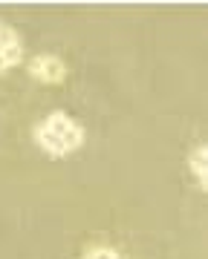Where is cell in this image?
I'll use <instances>...</instances> for the list:
<instances>
[{
    "mask_svg": "<svg viewBox=\"0 0 208 259\" xmlns=\"http://www.w3.org/2000/svg\"><path fill=\"white\" fill-rule=\"evenodd\" d=\"M29 75L41 83H61L66 78V64L58 55H38L29 61Z\"/></svg>",
    "mask_w": 208,
    "mask_h": 259,
    "instance_id": "obj_1",
    "label": "cell"
},
{
    "mask_svg": "<svg viewBox=\"0 0 208 259\" xmlns=\"http://www.w3.org/2000/svg\"><path fill=\"white\" fill-rule=\"evenodd\" d=\"M32 136H35V141H38V147L44 150V153H49L52 158H64V156H70L66 153V147H64V141L58 139V136H52L49 130H44L38 124V127L32 130Z\"/></svg>",
    "mask_w": 208,
    "mask_h": 259,
    "instance_id": "obj_2",
    "label": "cell"
},
{
    "mask_svg": "<svg viewBox=\"0 0 208 259\" xmlns=\"http://www.w3.org/2000/svg\"><path fill=\"white\" fill-rule=\"evenodd\" d=\"M205 164H208V150H205V144H197V147L191 150V156H188V167H191V173L197 176V182H199L202 190L208 187V170H205Z\"/></svg>",
    "mask_w": 208,
    "mask_h": 259,
    "instance_id": "obj_3",
    "label": "cell"
},
{
    "mask_svg": "<svg viewBox=\"0 0 208 259\" xmlns=\"http://www.w3.org/2000/svg\"><path fill=\"white\" fill-rule=\"evenodd\" d=\"M73 124H76V121L70 118L66 112H61V110L49 112L47 118L41 121V127H44V130H49V133H52V136H58V139H64V136H66V130L73 127Z\"/></svg>",
    "mask_w": 208,
    "mask_h": 259,
    "instance_id": "obj_4",
    "label": "cell"
},
{
    "mask_svg": "<svg viewBox=\"0 0 208 259\" xmlns=\"http://www.w3.org/2000/svg\"><path fill=\"white\" fill-rule=\"evenodd\" d=\"M61 141H64L66 153H73V150H78V147H81V144H84V127H81V124H78V121H76L73 127L66 130V136H64V139H61Z\"/></svg>",
    "mask_w": 208,
    "mask_h": 259,
    "instance_id": "obj_5",
    "label": "cell"
},
{
    "mask_svg": "<svg viewBox=\"0 0 208 259\" xmlns=\"http://www.w3.org/2000/svg\"><path fill=\"white\" fill-rule=\"evenodd\" d=\"M20 58H23L20 44H15V47H9V49H0V72H6V69H12L15 64H20Z\"/></svg>",
    "mask_w": 208,
    "mask_h": 259,
    "instance_id": "obj_6",
    "label": "cell"
},
{
    "mask_svg": "<svg viewBox=\"0 0 208 259\" xmlns=\"http://www.w3.org/2000/svg\"><path fill=\"white\" fill-rule=\"evenodd\" d=\"M15 44H20L18 35H15V29L0 26V49H9V47H15Z\"/></svg>",
    "mask_w": 208,
    "mask_h": 259,
    "instance_id": "obj_7",
    "label": "cell"
},
{
    "mask_svg": "<svg viewBox=\"0 0 208 259\" xmlns=\"http://www.w3.org/2000/svg\"><path fill=\"white\" fill-rule=\"evenodd\" d=\"M87 259H122V256H119L113 248H93L87 253Z\"/></svg>",
    "mask_w": 208,
    "mask_h": 259,
    "instance_id": "obj_8",
    "label": "cell"
}]
</instances>
